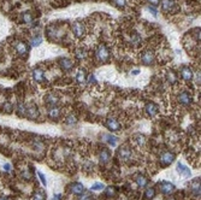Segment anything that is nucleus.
Wrapping results in <instances>:
<instances>
[{"label": "nucleus", "instance_id": "14", "mask_svg": "<svg viewBox=\"0 0 201 200\" xmlns=\"http://www.w3.org/2000/svg\"><path fill=\"white\" fill-rule=\"evenodd\" d=\"M33 77L35 81L42 82L44 81V71L41 69H34L33 70Z\"/></svg>", "mask_w": 201, "mask_h": 200}, {"label": "nucleus", "instance_id": "33", "mask_svg": "<svg viewBox=\"0 0 201 200\" xmlns=\"http://www.w3.org/2000/svg\"><path fill=\"white\" fill-rule=\"evenodd\" d=\"M147 10H148L149 12H152V15H153L154 17H157V16H158V11H157L153 6H147Z\"/></svg>", "mask_w": 201, "mask_h": 200}, {"label": "nucleus", "instance_id": "6", "mask_svg": "<svg viewBox=\"0 0 201 200\" xmlns=\"http://www.w3.org/2000/svg\"><path fill=\"white\" fill-rule=\"evenodd\" d=\"M106 127L111 130V132H118L120 129V124L116 118H108L106 121Z\"/></svg>", "mask_w": 201, "mask_h": 200}, {"label": "nucleus", "instance_id": "15", "mask_svg": "<svg viewBox=\"0 0 201 200\" xmlns=\"http://www.w3.org/2000/svg\"><path fill=\"white\" fill-rule=\"evenodd\" d=\"M72 30H74V33H75V35L77 36V38L82 36V35H83V33H84V28H83V25H82L81 23H78V22L74 24V27H72Z\"/></svg>", "mask_w": 201, "mask_h": 200}, {"label": "nucleus", "instance_id": "31", "mask_svg": "<svg viewBox=\"0 0 201 200\" xmlns=\"http://www.w3.org/2000/svg\"><path fill=\"white\" fill-rule=\"evenodd\" d=\"M76 57L80 58V59L84 58V57H86V51H84V49H78V51L76 52Z\"/></svg>", "mask_w": 201, "mask_h": 200}, {"label": "nucleus", "instance_id": "42", "mask_svg": "<svg viewBox=\"0 0 201 200\" xmlns=\"http://www.w3.org/2000/svg\"><path fill=\"white\" fill-rule=\"evenodd\" d=\"M0 200H7L6 198H0Z\"/></svg>", "mask_w": 201, "mask_h": 200}, {"label": "nucleus", "instance_id": "41", "mask_svg": "<svg viewBox=\"0 0 201 200\" xmlns=\"http://www.w3.org/2000/svg\"><path fill=\"white\" fill-rule=\"evenodd\" d=\"M137 74H140V70H134L133 71V75H137Z\"/></svg>", "mask_w": 201, "mask_h": 200}, {"label": "nucleus", "instance_id": "32", "mask_svg": "<svg viewBox=\"0 0 201 200\" xmlns=\"http://www.w3.org/2000/svg\"><path fill=\"white\" fill-rule=\"evenodd\" d=\"M105 194H106V196H112L115 194V188L113 187H107Z\"/></svg>", "mask_w": 201, "mask_h": 200}, {"label": "nucleus", "instance_id": "1", "mask_svg": "<svg viewBox=\"0 0 201 200\" xmlns=\"http://www.w3.org/2000/svg\"><path fill=\"white\" fill-rule=\"evenodd\" d=\"M97 57L100 62H107L110 58V52L105 45H100L97 49Z\"/></svg>", "mask_w": 201, "mask_h": 200}, {"label": "nucleus", "instance_id": "10", "mask_svg": "<svg viewBox=\"0 0 201 200\" xmlns=\"http://www.w3.org/2000/svg\"><path fill=\"white\" fill-rule=\"evenodd\" d=\"M102 140L106 142V143H108L110 146H112V147H115L116 145H117V137L116 136H113V135H111V134H102Z\"/></svg>", "mask_w": 201, "mask_h": 200}, {"label": "nucleus", "instance_id": "23", "mask_svg": "<svg viewBox=\"0 0 201 200\" xmlns=\"http://www.w3.org/2000/svg\"><path fill=\"white\" fill-rule=\"evenodd\" d=\"M46 104H47V105H51V106L57 105V104H58V98L54 97L53 94H48V95L46 97Z\"/></svg>", "mask_w": 201, "mask_h": 200}, {"label": "nucleus", "instance_id": "25", "mask_svg": "<svg viewBox=\"0 0 201 200\" xmlns=\"http://www.w3.org/2000/svg\"><path fill=\"white\" fill-rule=\"evenodd\" d=\"M144 195H146V198H147V199H153L154 195H155V189L153 187H148L147 189H146V192H144Z\"/></svg>", "mask_w": 201, "mask_h": 200}, {"label": "nucleus", "instance_id": "29", "mask_svg": "<svg viewBox=\"0 0 201 200\" xmlns=\"http://www.w3.org/2000/svg\"><path fill=\"white\" fill-rule=\"evenodd\" d=\"M104 185L102 183H100V182H97V183H94L93 186H92V191H102L104 189Z\"/></svg>", "mask_w": 201, "mask_h": 200}, {"label": "nucleus", "instance_id": "37", "mask_svg": "<svg viewBox=\"0 0 201 200\" xmlns=\"http://www.w3.org/2000/svg\"><path fill=\"white\" fill-rule=\"evenodd\" d=\"M88 82H89V83H95V82H97L95 76H94V75H90L89 79H88Z\"/></svg>", "mask_w": 201, "mask_h": 200}, {"label": "nucleus", "instance_id": "4", "mask_svg": "<svg viewBox=\"0 0 201 200\" xmlns=\"http://www.w3.org/2000/svg\"><path fill=\"white\" fill-rule=\"evenodd\" d=\"M181 75H182V79H183L184 81H192L193 76H194V72L189 66H183L181 69Z\"/></svg>", "mask_w": 201, "mask_h": 200}, {"label": "nucleus", "instance_id": "27", "mask_svg": "<svg viewBox=\"0 0 201 200\" xmlns=\"http://www.w3.org/2000/svg\"><path fill=\"white\" fill-rule=\"evenodd\" d=\"M41 42H42V38H41V36H36V38H34V39L31 40V45H33L34 47L40 46Z\"/></svg>", "mask_w": 201, "mask_h": 200}, {"label": "nucleus", "instance_id": "22", "mask_svg": "<svg viewBox=\"0 0 201 200\" xmlns=\"http://www.w3.org/2000/svg\"><path fill=\"white\" fill-rule=\"evenodd\" d=\"M33 200H46V192L42 189L36 191L33 196Z\"/></svg>", "mask_w": 201, "mask_h": 200}, {"label": "nucleus", "instance_id": "21", "mask_svg": "<svg viewBox=\"0 0 201 200\" xmlns=\"http://www.w3.org/2000/svg\"><path fill=\"white\" fill-rule=\"evenodd\" d=\"M119 157H120V158H123V159H129V158L131 157V152H130V150H129V148H126V147L120 148V150H119Z\"/></svg>", "mask_w": 201, "mask_h": 200}, {"label": "nucleus", "instance_id": "11", "mask_svg": "<svg viewBox=\"0 0 201 200\" xmlns=\"http://www.w3.org/2000/svg\"><path fill=\"white\" fill-rule=\"evenodd\" d=\"M178 100L183 104V105H189L192 103V95L188 92H182L178 97Z\"/></svg>", "mask_w": 201, "mask_h": 200}, {"label": "nucleus", "instance_id": "19", "mask_svg": "<svg viewBox=\"0 0 201 200\" xmlns=\"http://www.w3.org/2000/svg\"><path fill=\"white\" fill-rule=\"evenodd\" d=\"M59 115H60V111H59V108L58 107H52V108H49L48 110V116H49V118H52V119H57L58 117H59Z\"/></svg>", "mask_w": 201, "mask_h": 200}, {"label": "nucleus", "instance_id": "18", "mask_svg": "<svg viewBox=\"0 0 201 200\" xmlns=\"http://www.w3.org/2000/svg\"><path fill=\"white\" fill-rule=\"evenodd\" d=\"M173 6H175V4L172 0H161V7L164 11H170L173 9Z\"/></svg>", "mask_w": 201, "mask_h": 200}, {"label": "nucleus", "instance_id": "24", "mask_svg": "<svg viewBox=\"0 0 201 200\" xmlns=\"http://www.w3.org/2000/svg\"><path fill=\"white\" fill-rule=\"evenodd\" d=\"M166 79H168V81H169L170 83H175V82L177 81V75L175 74V71L169 70L168 74H166Z\"/></svg>", "mask_w": 201, "mask_h": 200}, {"label": "nucleus", "instance_id": "36", "mask_svg": "<svg viewBox=\"0 0 201 200\" xmlns=\"http://www.w3.org/2000/svg\"><path fill=\"white\" fill-rule=\"evenodd\" d=\"M75 122H76V118H75L74 116H69V117H67L66 123H69V124H74Z\"/></svg>", "mask_w": 201, "mask_h": 200}, {"label": "nucleus", "instance_id": "5", "mask_svg": "<svg viewBox=\"0 0 201 200\" xmlns=\"http://www.w3.org/2000/svg\"><path fill=\"white\" fill-rule=\"evenodd\" d=\"M25 115L28 118L30 119H35L36 117L39 116V111H38V107L35 105H30V106H27L25 107Z\"/></svg>", "mask_w": 201, "mask_h": 200}, {"label": "nucleus", "instance_id": "17", "mask_svg": "<svg viewBox=\"0 0 201 200\" xmlns=\"http://www.w3.org/2000/svg\"><path fill=\"white\" fill-rule=\"evenodd\" d=\"M99 158H100V161L102 163V164H106V163H108L111 156H110V152L107 150H102L100 152V154H99Z\"/></svg>", "mask_w": 201, "mask_h": 200}, {"label": "nucleus", "instance_id": "7", "mask_svg": "<svg viewBox=\"0 0 201 200\" xmlns=\"http://www.w3.org/2000/svg\"><path fill=\"white\" fill-rule=\"evenodd\" d=\"M154 62V53L152 51H146L142 54V63L144 65H151Z\"/></svg>", "mask_w": 201, "mask_h": 200}, {"label": "nucleus", "instance_id": "9", "mask_svg": "<svg viewBox=\"0 0 201 200\" xmlns=\"http://www.w3.org/2000/svg\"><path fill=\"white\" fill-rule=\"evenodd\" d=\"M70 191L74 194H76V195H81L84 192V187H83V185H81L78 182H75V183H72L70 186Z\"/></svg>", "mask_w": 201, "mask_h": 200}, {"label": "nucleus", "instance_id": "39", "mask_svg": "<svg viewBox=\"0 0 201 200\" xmlns=\"http://www.w3.org/2000/svg\"><path fill=\"white\" fill-rule=\"evenodd\" d=\"M4 169L6 171H11V165L9 164V163H6V164H4Z\"/></svg>", "mask_w": 201, "mask_h": 200}, {"label": "nucleus", "instance_id": "38", "mask_svg": "<svg viewBox=\"0 0 201 200\" xmlns=\"http://www.w3.org/2000/svg\"><path fill=\"white\" fill-rule=\"evenodd\" d=\"M148 3L152 4L153 6H157V5L159 4V0H148Z\"/></svg>", "mask_w": 201, "mask_h": 200}, {"label": "nucleus", "instance_id": "13", "mask_svg": "<svg viewBox=\"0 0 201 200\" xmlns=\"http://www.w3.org/2000/svg\"><path fill=\"white\" fill-rule=\"evenodd\" d=\"M59 63H60L62 69H64V70H71L72 68H74V62L67 59V58H62Z\"/></svg>", "mask_w": 201, "mask_h": 200}, {"label": "nucleus", "instance_id": "35", "mask_svg": "<svg viewBox=\"0 0 201 200\" xmlns=\"http://www.w3.org/2000/svg\"><path fill=\"white\" fill-rule=\"evenodd\" d=\"M115 3H116L117 6H119V7H124V6H125V0H115Z\"/></svg>", "mask_w": 201, "mask_h": 200}, {"label": "nucleus", "instance_id": "20", "mask_svg": "<svg viewBox=\"0 0 201 200\" xmlns=\"http://www.w3.org/2000/svg\"><path fill=\"white\" fill-rule=\"evenodd\" d=\"M16 49H17V52L20 53V54H25V53L29 51L28 46H27L25 44H23V42H18V44L16 45Z\"/></svg>", "mask_w": 201, "mask_h": 200}, {"label": "nucleus", "instance_id": "40", "mask_svg": "<svg viewBox=\"0 0 201 200\" xmlns=\"http://www.w3.org/2000/svg\"><path fill=\"white\" fill-rule=\"evenodd\" d=\"M52 200H62V195H60V194H57V195H53Z\"/></svg>", "mask_w": 201, "mask_h": 200}, {"label": "nucleus", "instance_id": "28", "mask_svg": "<svg viewBox=\"0 0 201 200\" xmlns=\"http://www.w3.org/2000/svg\"><path fill=\"white\" fill-rule=\"evenodd\" d=\"M38 176H39V178H40V181H41V183H42V186H47V181H46V177H45V175L41 172V171H38Z\"/></svg>", "mask_w": 201, "mask_h": 200}, {"label": "nucleus", "instance_id": "34", "mask_svg": "<svg viewBox=\"0 0 201 200\" xmlns=\"http://www.w3.org/2000/svg\"><path fill=\"white\" fill-rule=\"evenodd\" d=\"M80 200H94V198H93V195H90V194H86V195H82L80 198Z\"/></svg>", "mask_w": 201, "mask_h": 200}, {"label": "nucleus", "instance_id": "8", "mask_svg": "<svg viewBox=\"0 0 201 200\" xmlns=\"http://www.w3.org/2000/svg\"><path fill=\"white\" fill-rule=\"evenodd\" d=\"M176 170H177V172H178L179 175L184 176V177H190V175H192V171L189 170V168L184 167L183 164H181V163H178V164H177Z\"/></svg>", "mask_w": 201, "mask_h": 200}, {"label": "nucleus", "instance_id": "26", "mask_svg": "<svg viewBox=\"0 0 201 200\" xmlns=\"http://www.w3.org/2000/svg\"><path fill=\"white\" fill-rule=\"evenodd\" d=\"M76 81L80 82V83H83V82L86 81V72H84L83 70H80V71L77 72V75H76Z\"/></svg>", "mask_w": 201, "mask_h": 200}, {"label": "nucleus", "instance_id": "16", "mask_svg": "<svg viewBox=\"0 0 201 200\" xmlns=\"http://www.w3.org/2000/svg\"><path fill=\"white\" fill-rule=\"evenodd\" d=\"M135 182H136V185L139 187H146L147 183H148V180L144 176H142V175H137L135 177Z\"/></svg>", "mask_w": 201, "mask_h": 200}, {"label": "nucleus", "instance_id": "3", "mask_svg": "<svg viewBox=\"0 0 201 200\" xmlns=\"http://www.w3.org/2000/svg\"><path fill=\"white\" fill-rule=\"evenodd\" d=\"M173 160H175V154L171 153V152H165L160 156V163L164 167L170 165L171 163H173Z\"/></svg>", "mask_w": 201, "mask_h": 200}, {"label": "nucleus", "instance_id": "2", "mask_svg": "<svg viewBox=\"0 0 201 200\" xmlns=\"http://www.w3.org/2000/svg\"><path fill=\"white\" fill-rule=\"evenodd\" d=\"M159 189L163 194H170L175 191V185L168 182V181H161V182H159Z\"/></svg>", "mask_w": 201, "mask_h": 200}, {"label": "nucleus", "instance_id": "30", "mask_svg": "<svg viewBox=\"0 0 201 200\" xmlns=\"http://www.w3.org/2000/svg\"><path fill=\"white\" fill-rule=\"evenodd\" d=\"M23 21H24L25 23H30V22H31V15H30L29 12L23 13Z\"/></svg>", "mask_w": 201, "mask_h": 200}, {"label": "nucleus", "instance_id": "12", "mask_svg": "<svg viewBox=\"0 0 201 200\" xmlns=\"http://www.w3.org/2000/svg\"><path fill=\"white\" fill-rule=\"evenodd\" d=\"M146 111H147V113H148L151 117H154V116L158 113V107H157L155 104L148 103L147 105H146Z\"/></svg>", "mask_w": 201, "mask_h": 200}]
</instances>
